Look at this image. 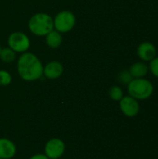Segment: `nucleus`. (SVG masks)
Instances as JSON below:
<instances>
[{"mask_svg": "<svg viewBox=\"0 0 158 159\" xmlns=\"http://www.w3.org/2000/svg\"><path fill=\"white\" fill-rule=\"evenodd\" d=\"M29 159H49L45 154H35L32 156Z\"/></svg>", "mask_w": 158, "mask_h": 159, "instance_id": "obj_18", "label": "nucleus"}, {"mask_svg": "<svg viewBox=\"0 0 158 159\" xmlns=\"http://www.w3.org/2000/svg\"><path fill=\"white\" fill-rule=\"evenodd\" d=\"M53 23L56 31L60 33H67L75 25V16L71 11L63 10L56 15Z\"/></svg>", "mask_w": 158, "mask_h": 159, "instance_id": "obj_4", "label": "nucleus"}, {"mask_svg": "<svg viewBox=\"0 0 158 159\" xmlns=\"http://www.w3.org/2000/svg\"><path fill=\"white\" fill-rule=\"evenodd\" d=\"M0 159H1V158H0Z\"/></svg>", "mask_w": 158, "mask_h": 159, "instance_id": "obj_20", "label": "nucleus"}, {"mask_svg": "<svg viewBox=\"0 0 158 159\" xmlns=\"http://www.w3.org/2000/svg\"><path fill=\"white\" fill-rule=\"evenodd\" d=\"M65 152V143L59 138L50 139L45 145L44 154L49 159L61 158Z\"/></svg>", "mask_w": 158, "mask_h": 159, "instance_id": "obj_6", "label": "nucleus"}, {"mask_svg": "<svg viewBox=\"0 0 158 159\" xmlns=\"http://www.w3.org/2000/svg\"><path fill=\"white\" fill-rule=\"evenodd\" d=\"M0 58L4 62H12L16 58V52L10 48H2L0 51Z\"/></svg>", "mask_w": 158, "mask_h": 159, "instance_id": "obj_13", "label": "nucleus"}, {"mask_svg": "<svg viewBox=\"0 0 158 159\" xmlns=\"http://www.w3.org/2000/svg\"><path fill=\"white\" fill-rule=\"evenodd\" d=\"M133 79L129 70H123L118 74V80L123 85H129V83Z\"/></svg>", "mask_w": 158, "mask_h": 159, "instance_id": "obj_15", "label": "nucleus"}, {"mask_svg": "<svg viewBox=\"0 0 158 159\" xmlns=\"http://www.w3.org/2000/svg\"><path fill=\"white\" fill-rule=\"evenodd\" d=\"M63 73V67L59 61H50L43 69V75L48 79H57Z\"/></svg>", "mask_w": 158, "mask_h": 159, "instance_id": "obj_10", "label": "nucleus"}, {"mask_svg": "<svg viewBox=\"0 0 158 159\" xmlns=\"http://www.w3.org/2000/svg\"><path fill=\"white\" fill-rule=\"evenodd\" d=\"M29 30L35 35L46 36L54 28L53 19L46 13H36L31 17L28 22Z\"/></svg>", "mask_w": 158, "mask_h": 159, "instance_id": "obj_3", "label": "nucleus"}, {"mask_svg": "<svg viewBox=\"0 0 158 159\" xmlns=\"http://www.w3.org/2000/svg\"><path fill=\"white\" fill-rule=\"evenodd\" d=\"M46 42L47 45L51 48H59L62 43V37L61 33L56 30H52L46 35Z\"/></svg>", "mask_w": 158, "mask_h": 159, "instance_id": "obj_12", "label": "nucleus"}, {"mask_svg": "<svg viewBox=\"0 0 158 159\" xmlns=\"http://www.w3.org/2000/svg\"><path fill=\"white\" fill-rule=\"evenodd\" d=\"M154 89V85L146 78H133L128 85L129 95L138 101L149 99Z\"/></svg>", "mask_w": 158, "mask_h": 159, "instance_id": "obj_2", "label": "nucleus"}, {"mask_svg": "<svg viewBox=\"0 0 158 159\" xmlns=\"http://www.w3.org/2000/svg\"><path fill=\"white\" fill-rule=\"evenodd\" d=\"M17 153L16 144L7 138H0V158L11 159Z\"/></svg>", "mask_w": 158, "mask_h": 159, "instance_id": "obj_9", "label": "nucleus"}, {"mask_svg": "<svg viewBox=\"0 0 158 159\" xmlns=\"http://www.w3.org/2000/svg\"><path fill=\"white\" fill-rule=\"evenodd\" d=\"M119 107L121 112L128 117H134L140 112L139 101L131 96H124L119 101Z\"/></svg>", "mask_w": 158, "mask_h": 159, "instance_id": "obj_7", "label": "nucleus"}, {"mask_svg": "<svg viewBox=\"0 0 158 159\" xmlns=\"http://www.w3.org/2000/svg\"><path fill=\"white\" fill-rule=\"evenodd\" d=\"M149 71L152 73L154 76L158 78V57H155L152 61H149Z\"/></svg>", "mask_w": 158, "mask_h": 159, "instance_id": "obj_17", "label": "nucleus"}, {"mask_svg": "<svg viewBox=\"0 0 158 159\" xmlns=\"http://www.w3.org/2000/svg\"><path fill=\"white\" fill-rule=\"evenodd\" d=\"M1 49H2V48H1V47H0V51H1Z\"/></svg>", "mask_w": 158, "mask_h": 159, "instance_id": "obj_19", "label": "nucleus"}, {"mask_svg": "<svg viewBox=\"0 0 158 159\" xmlns=\"http://www.w3.org/2000/svg\"><path fill=\"white\" fill-rule=\"evenodd\" d=\"M17 69L20 76L25 81H34L43 75V65L39 59L31 52L23 53L18 60Z\"/></svg>", "mask_w": 158, "mask_h": 159, "instance_id": "obj_1", "label": "nucleus"}, {"mask_svg": "<svg viewBox=\"0 0 158 159\" xmlns=\"http://www.w3.org/2000/svg\"><path fill=\"white\" fill-rule=\"evenodd\" d=\"M137 54L142 61H150L156 57V48L153 43L145 41L139 45Z\"/></svg>", "mask_w": 158, "mask_h": 159, "instance_id": "obj_8", "label": "nucleus"}, {"mask_svg": "<svg viewBox=\"0 0 158 159\" xmlns=\"http://www.w3.org/2000/svg\"><path fill=\"white\" fill-rule=\"evenodd\" d=\"M12 77L7 71L0 70V86H7L11 83Z\"/></svg>", "mask_w": 158, "mask_h": 159, "instance_id": "obj_16", "label": "nucleus"}, {"mask_svg": "<svg viewBox=\"0 0 158 159\" xmlns=\"http://www.w3.org/2000/svg\"><path fill=\"white\" fill-rule=\"evenodd\" d=\"M7 43L9 48L15 52H25L30 48L29 37L21 32L12 33L8 36Z\"/></svg>", "mask_w": 158, "mask_h": 159, "instance_id": "obj_5", "label": "nucleus"}, {"mask_svg": "<svg viewBox=\"0 0 158 159\" xmlns=\"http://www.w3.org/2000/svg\"><path fill=\"white\" fill-rule=\"evenodd\" d=\"M109 96L110 98L113 100V101H115V102H119L123 97H124V94H123V90L120 87L118 86H113L110 88L109 89Z\"/></svg>", "mask_w": 158, "mask_h": 159, "instance_id": "obj_14", "label": "nucleus"}, {"mask_svg": "<svg viewBox=\"0 0 158 159\" xmlns=\"http://www.w3.org/2000/svg\"><path fill=\"white\" fill-rule=\"evenodd\" d=\"M129 71L133 78H144L149 72V67L145 62L138 61L133 63Z\"/></svg>", "mask_w": 158, "mask_h": 159, "instance_id": "obj_11", "label": "nucleus"}]
</instances>
